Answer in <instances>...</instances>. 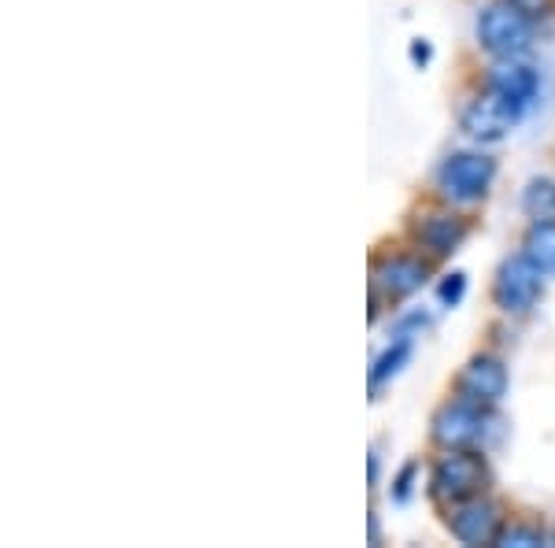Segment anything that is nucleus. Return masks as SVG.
I'll list each match as a JSON object with an SVG mask.
<instances>
[{"label": "nucleus", "mask_w": 555, "mask_h": 548, "mask_svg": "<svg viewBox=\"0 0 555 548\" xmlns=\"http://www.w3.org/2000/svg\"><path fill=\"white\" fill-rule=\"evenodd\" d=\"M489 482V467L481 456L467 453V448H455L452 456H444L434 467V479H429V497L441 500V505H460V500L481 497Z\"/></svg>", "instance_id": "nucleus-4"}, {"label": "nucleus", "mask_w": 555, "mask_h": 548, "mask_svg": "<svg viewBox=\"0 0 555 548\" xmlns=\"http://www.w3.org/2000/svg\"><path fill=\"white\" fill-rule=\"evenodd\" d=\"M411 56L423 60V64H426V60H429V49H426V44H415V52H411Z\"/></svg>", "instance_id": "nucleus-21"}, {"label": "nucleus", "mask_w": 555, "mask_h": 548, "mask_svg": "<svg viewBox=\"0 0 555 548\" xmlns=\"http://www.w3.org/2000/svg\"><path fill=\"white\" fill-rule=\"evenodd\" d=\"M522 107L512 104L507 97H500L496 89H489V93L474 97V101L460 112V127L463 133H470L474 141H504L507 133L518 127V119H522Z\"/></svg>", "instance_id": "nucleus-6"}, {"label": "nucleus", "mask_w": 555, "mask_h": 548, "mask_svg": "<svg viewBox=\"0 0 555 548\" xmlns=\"http://www.w3.org/2000/svg\"><path fill=\"white\" fill-rule=\"evenodd\" d=\"M552 545H555V534H552Z\"/></svg>", "instance_id": "nucleus-22"}, {"label": "nucleus", "mask_w": 555, "mask_h": 548, "mask_svg": "<svg viewBox=\"0 0 555 548\" xmlns=\"http://www.w3.org/2000/svg\"><path fill=\"white\" fill-rule=\"evenodd\" d=\"M500 426H504V419L492 416L489 404H478V400H449L441 411L434 416V442L441 448H474V445H492L500 434Z\"/></svg>", "instance_id": "nucleus-1"}, {"label": "nucleus", "mask_w": 555, "mask_h": 548, "mask_svg": "<svg viewBox=\"0 0 555 548\" xmlns=\"http://www.w3.org/2000/svg\"><path fill=\"white\" fill-rule=\"evenodd\" d=\"M522 253L530 256L544 275L555 278V222H533L522 241Z\"/></svg>", "instance_id": "nucleus-12"}, {"label": "nucleus", "mask_w": 555, "mask_h": 548, "mask_svg": "<svg viewBox=\"0 0 555 548\" xmlns=\"http://www.w3.org/2000/svg\"><path fill=\"white\" fill-rule=\"evenodd\" d=\"M411 345H415V341L392 337V345L385 348V353H382L378 359H374V371H371V390H374V393H378L389 379H397V374L404 371L408 359H411Z\"/></svg>", "instance_id": "nucleus-13"}, {"label": "nucleus", "mask_w": 555, "mask_h": 548, "mask_svg": "<svg viewBox=\"0 0 555 548\" xmlns=\"http://www.w3.org/2000/svg\"><path fill=\"white\" fill-rule=\"evenodd\" d=\"M378 471H382V460H378V453H371V485H378Z\"/></svg>", "instance_id": "nucleus-20"}, {"label": "nucleus", "mask_w": 555, "mask_h": 548, "mask_svg": "<svg viewBox=\"0 0 555 548\" xmlns=\"http://www.w3.org/2000/svg\"><path fill=\"white\" fill-rule=\"evenodd\" d=\"M449 530L463 545H496V537L504 526H500V508L492 505V500L470 497V500L452 505Z\"/></svg>", "instance_id": "nucleus-7"}, {"label": "nucleus", "mask_w": 555, "mask_h": 548, "mask_svg": "<svg viewBox=\"0 0 555 548\" xmlns=\"http://www.w3.org/2000/svg\"><path fill=\"white\" fill-rule=\"evenodd\" d=\"M512 4L522 8L526 15H537V12H544V8H548V0H512Z\"/></svg>", "instance_id": "nucleus-19"}, {"label": "nucleus", "mask_w": 555, "mask_h": 548, "mask_svg": "<svg viewBox=\"0 0 555 548\" xmlns=\"http://www.w3.org/2000/svg\"><path fill=\"white\" fill-rule=\"evenodd\" d=\"M463 293H467V275H463V271L449 275L441 285H437V296H441L444 308H455V304L463 301Z\"/></svg>", "instance_id": "nucleus-17"}, {"label": "nucleus", "mask_w": 555, "mask_h": 548, "mask_svg": "<svg viewBox=\"0 0 555 548\" xmlns=\"http://www.w3.org/2000/svg\"><path fill=\"white\" fill-rule=\"evenodd\" d=\"M507 367H504V359H496V356H478V359H470L467 367H463V374H460V397H467V400H478V404H496V400H504V393H507Z\"/></svg>", "instance_id": "nucleus-8"}, {"label": "nucleus", "mask_w": 555, "mask_h": 548, "mask_svg": "<svg viewBox=\"0 0 555 548\" xmlns=\"http://www.w3.org/2000/svg\"><path fill=\"white\" fill-rule=\"evenodd\" d=\"M548 537H544V530H537V526H504L500 530V537H496V545L500 548H533V545H544Z\"/></svg>", "instance_id": "nucleus-15"}, {"label": "nucleus", "mask_w": 555, "mask_h": 548, "mask_svg": "<svg viewBox=\"0 0 555 548\" xmlns=\"http://www.w3.org/2000/svg\"><path fill=\"white\" fill-rule=\"evenodd\" d=\"M415 233L429 253H437V256H452L455 248L467 241V227H463L455 215H426L415 227Z\"/></svg>", "instance_id": "nucleus-11"}, {"label": "nucleus", "mask_w": 555, "mask_h": 548, "mask_svg": "<svg viewBox=\"0 0 555 548\" xmlns=\"http://www.w3.org/2000/svg\"><path fill=\"white\" fill-rule=\"evenodd\" d=\"M544 278L548 275H544L526 253L504 259L496 271V282H492V301H496V308L507 311V316H526L544 296Z\"/></svg>", "instance_id": "nucleus-5"}, {"label": "nucleus", "mask_w": 555, "mask_h": 548, "mask_svg": "<svg viewBox=\"0 0 555 548\" xmlns=\"http://www.w3.org/2000/svg\"><path fill=\"white\" fill-rule=\"evenodd\" d=\"M415 474H418L415 463H408L404 471L397 474V482H392V485H397V489H392V500H397V505H408V500H411V489H415Z\"/></svg>", "instance_id": "nucleus-18"}, {"label": "nucleus", "mask_w": 555, "mask_h": 548, "mask_svg": "<svg viewBox=\"0 0 555 548\" xmlns=\"http://www.w3.org/2000/svg\"><path fill=\"white\" fill-rule=\"evenodd\" d=\"M492 178H496V160L486 152H452L437 167V190L452 204H474L489 193Z\"/></svg>", "instance_id": "nucleus-3"}, {"label": "nucleus", "mask_w": 555, "mask_h": 548, "mask_svg": "<svg viewBox=\"0 0 555 548\" xmlns=\"http://www.w3.org/2000/svg\"><path fill=\"white\" fill-rule=\"evenodd\" d=\"M423 285H426V264H418L411 256H392L374 271V293H382L385 301H404V296L418 293Z\"/></svg>", "instance_id": "nucleus-10"}, {"label": "nucleus", "mask_w": 555, "mask_h": 548, "mask_svg": "<svg viewBox=\"0 0 555 548\" xmlns=\"http://www.w3.org/2000/svg\"><path fill=\"white\" fill-rule=\"evenodd\" d=\"M426 330H429V316H426V311H408V316H400V322L392 327V337L415 341V337H423Z\"/></svg>", "instance_id": "nucleus-16"}, {"label": "nucleus", "mask_w": 555, "mask_h": 548, "mask_svg": "<svg viewBox=\"0 0 555 548\" xmlns=\"http://www.w3.org/2000/svg\"><path fill=\"white\" fill-rule=\"evenodd\" d=\"M522 212L533 222H555V182L548 178H533L522 193Z\"/></svg>", "instance_id": "nucleus-14"}, {"label": "nucleus", "mask_w": 555, "mask_h": 548, "mask_svg": "<svg viewBox=\"0 0 555 548\" xmlns=\"http://www.w3.org/2000/svg\"><path fill=\"white\" fill-rule=\"evenodd\" d=\"M478 41L496 60L522 56L533 44V15H526L512 0H496L478 15Z\"/></svg>", "instance_id": "nucleus-2"}, {"label": "nucleus", "mask_w": 555, "mask_h": 548, "mask_svg": "<svg viewBox=\"0 0 555 548\" xmlns=\"http://www.w3.org/2000/svg\"><path fill=\"white\" fill-rule=\"evenodd\" d=\"M489 89H496L500 97H507V101L526 112V107L537 101V93H541V75H537L530 64H522L518 56L500 60V64L489 71Z\"/></svg>", "instance_id": "nucleus-9"}]
</instances>
